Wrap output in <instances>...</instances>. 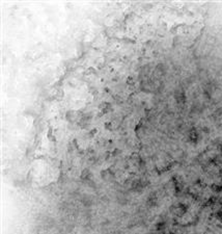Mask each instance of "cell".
I'll list each match as a JSON object with an SVG mask.
<instances>
[{"instance_id":"1","label":"cell","mask_w":222,"mask_h":234,"mask_svg":"<svg viewBox=\"0 0 222 234\" xmlns=\"http://www.w3.org/2000/svg\"><path fill=\"white\" fill-rule=\"evenodd\" d=\"M187 211V207L183 203H179L171 206V213L176 216H183Z\"/></svg>"},{"instance_id":"2","label":"cell","mask_w":222,"mask_h":234,"mask_svg":"<svg viewBox=\"0 0 222 234\" xmlns=\"http://www.w3.org/2000/svg\"><path fill=\"white\" fill-rule=\"evenodd\" d=\"M145 182L143 180H135L132 182V185H131V188H132L134 191H137V193H140L143 188L145 187Z\"/></svg>"},{"instance_id":"3","label":"cell","mask_w":222,"mask_h":234,"mask_svg":"<svg viewBox=\"0 0 222 234\" xmlns=\"http://www.w3.org/2000/svg\"><path fill=\"white\" fill-rule=\"evenodd\" d=\"M174 98H176L177 103H184V102L186 101V94H185L183 89H177L176 93H174Z\"/></svg>"},{"instance_id":"4","label":"cell","mask_w":222,"mask_h":234,"mask_svg":"<svg viewBox=\"0 0 222 234\" xmlns=\"http://www.w3.org/2000/svg\"><path fill=\"white\" fill-rule=\"evenodd\" d=\"M90 122V114H83L80 117V120H79V125L82 128H84L89 124Z\"/></svg>"},{"instance_id":"5","label":"cell","mask_w":222,"mask_h":234,"mask_svg":"<svg viewBox=\"0 0 222 234\" xmlns=\"http://www.w3.org/2000/svg\"><path fill=\"white\" fill-rule=\"evenodd\" d=\"M188 138H189V141H192V143H196V141H198V138H199V133H198V131H197L196 129H192V130L189 132Z\"/></svg>"},{"instance_id":"6","label":"cell","mask_w":222,"mask_h":234,"mask_svg":"<svg viewBox=\"0 0 222 234\" xmlns=\"http://www.w3.org/2000/svg\"><path fill=\"white\" fill-rule=\"evenodd\" d=\"M92 172L88 170V169H84V170L82 171V173H81V176H80L81 180H83V181H89L90 179H92Z\"/></svg>"},{"instance_id":"7","label":"cell","mask_w":222,"mask_h":234,"mask_svg":"<svg viewBox=\"0 0 222 234\" xmlns=\"http://www.w3.org/2000/svg\"><path fill=\"white\" fill-rule=\"evenodd\" d=\"M158 203V197L156 194H150L147 198V205L150 206V207H154L156 206Z\"/></svg>"},{"instance_id":"8","label":"cell","mask_w":222,"mask_h":234,"mask_svg":"<svg viewBox=\"0 0 222 234\" xmlns=\"http://www.w3.org/2000/svg\"><path fill=\"white\" fill-rule=\"evenodd\" d=\"M99 109H100L101 111V114H105L111 110V104L108 103V102H104V103L101 104Z\"/></svg>"},{"instance_id":"9","label":"cell","mask_w":222,"mask_h":234,"mask_svg":"<svg viewBox=\"0 0 222 234\" xmlns=\"http://www.w3.org/2000/svg\"><path fill=\"white\" fill-rule=\"evenodd\" d=\"M77 118H79V117H77V113H75V111H69V113L66 114V120L70 122H75Z\"/></svg>"},{"instance_id":"10","label":"cell","mask_w":222,"mask_h":234,"mask_svg":"<svg viewBox=\"0 0 222 234\" xmlns=\"http://www.w3.org/2000/svg\"><path fill=\"white\" fill-rule=\"evenodd\" d=\"M101 176H102V178L104 179V180H109V179H111L113 177V173L110 170H106V171L102 172Z\"/></svg>"}]
</instances>
